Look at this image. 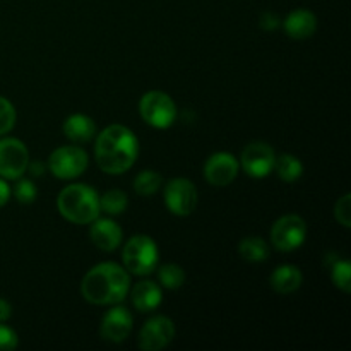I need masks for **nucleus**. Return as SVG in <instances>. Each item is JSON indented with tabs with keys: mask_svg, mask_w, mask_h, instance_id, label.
<instances>
[{
	"mask_svg": "<svg viewBox=\"0 0 351 351\" xmlns=\"http://www.w3.org/2000/svg\"><path fill=\"white\" fill-rule=\"evenodd\" d=\"M331 269V280L335 283V287H338L339 290H343L345 293H350L351 291V283H350V278H351V264L350 261L346 259H336L335 263L329 266Z\"/></svg>",
	"mask_w": 351,
	"mask_h": 351,
	"instance_id": "b1692460",
	"label": "nucleus"
},
{
	"mask_svg": "<svg viewBox=\"0 0 351 351\" xmlns=\"http://www.w3.org/2000/svg\"><path fill=\"white\" fill-rule=\"evenodd\" d=\"M175 338V324L165 315H154L139 332V348L144 351H160L167 348Z\"/></svg>",
	"mask_w": 351,
	"mask_h": 351,
	"instance_id": "9b49d317",
	"label": "nucleus"
},
{
	"mask_svg": "<svg viewBox=\"0 0 351 351\" xmlns=\"http://www.w3.org/2000/svg\"><path fill=\"white\" fill-rule=\"evenodd\" d=\"M57 209L62 218L75 225H91L101 213L98 192L86 184H71L62 189Z\"/></svg>",
	"mask_w": 351,
	"mask_h": 351,
	"instance_id": "7ed1b4c3",
	"label": "nucleus"
},
{
	"mask_svg": "<svg viewBox=\"0 0 351 351\" xmlns=\"http://www.w3.org/2000/svg\"><path fill=\"white\" fill-rule=\"evenodd\" d=\"M10 315H12V307H10L9 302L0 298V322L9 321Z\"/></svg>",
	"mask_w": 351,
	"mask_h": 351,
	"instance_id": "2f4dec72",
	"label": "nucleus"
},
{
	"mask_svg": "<svg viewBox=\"0 0 351 351\" xmlns=\"http://www.w3.org/2000/svg\"><path fill=\"white\" fill-rule=\"evenodd\" d=\"M273 170L276 171L280 180L287 182V184H293L304 175V165L293 154H281L274 160Z\"/></svg>",
	"mask_w": 351,
	"mask_h": 351,
	"instance_id": "6ab92c4d",
	"label": "nucleus"
},
{
	"mask_svg": "<svg viewBox=\"0 0 351 351\" xmlns=\"http://www.w3.org/2000/svg\"><path fill=\"white\" fill-rule=\"evenodd\" d=\"M19 345V338H17L16 331L3 322H0V351H12Z\"/></svg>",
	"mask_w": 351,
	"mask_h": 351,
	"instance_id": "cd10ccee",
	"label": "nucleus"
},
{
	"mask_svg": "<svg viewBox=\"0 0 351 351\" xmlns=\"http://www.w3.org/2000/svg\"><path fill=\"white\" fill-rule=\"evenodd\" d=\"M127 204H129L127 194L123 191H119V189L106 191L105 194L99 197V208H101V211H105L106 215L110 216L122 215L127 209Z\"/></svg>",
	"mask_w": 351,
	"mask_h": 351,
	"instance_id": "4be33fe9",
	"label": "nucleus"
},
{
	"mask_svg": "<svg viewBox=\"0 0 351 351\" xmlns=\"http://www.w3.org/2000/svg\"><path fill=\"white\" fill-rule=\"evenodd\" d=\"M307 239V223L298 215H287L276 219L271 228V243L280 252L300 249Z\"/></svg>",
	"mask_w": 351,
	"mask_h": 351,
	"instance_id": "0eeeda50",
	"label": "nucleus"
},
{
	"mask_svg": "<svg viewBox=\"0 0 351 351\" xmlns=\"http://www.w3.org/2000/svg\"><path fill=\"white\" fill-rule=\"evenodd\" d=\"M33 177H43V173L47 171V165L43 161H33V163H27V170Z\"/></svg>",
	"mask_w": 351,
	"mask_h": 351,
	"instance_id": "c756f323",
	"label": "nucleus"
},
{
	"mask_svg": "<svg viewBox=\"0 0 351 351\" xmlns=\"http://www.w3.org/2000/svg\"><path fill=\"white\" fill-rule=\"evenodd\" d=\"M271 287L280 295H291L304 283V274L293 264H283L273 271L269 280Z\"/></svg>",
	"mask_w": 351,
	"mask_h": 351,
	"instance_id": "a211bd4d",
	"label": "nucleus"
},
{
	"mask_svg": "<svg viewBox=\"0 0 351 351\" xmlns=\"http://www.w3.org/2000/svg\"><path fill=\"white\" fill-rule=\"evenodd\" d=\"M161 287L168 290H178L185 281V271L178 264H163L158 271Z\"/></svg>",
	"mask_w": 351,
	"mask_h": 351,
	"instance_id": "5701e85b",
	"label": "nucleus"
},
{
	"mask_svg": "<svg viewBox=\"0 0 351 351\" xmlns=\"http://www.w3.org/2000/svg\"><path fill=\"white\" fill-rule=\"evenodd\" d=\"M240 163L232 153H215L204 165V177L215 187H226L237 178Z\"/></svg>",
	"mask_w": 351,
	"mask_h": 351,
	"instance_id": "ddd939ff",
	"label": "nucleus"
},
{
	"mask_svg": "<svg viewBox=\"0 0 351 351\" xmlns=\"http://www.w3.org/2000/svg\"><path fill=\"white\" fill-rule=\"evenodd\" d=\"M197 189L187 178H173L165 187V204L171 215L180 218L191 216L197 208Z\"/></svg>",
	"mask_w": 351,
	"mask_h": 351,
	"instance_id": "6e6552de",
	"label": "nucleus"
},
{
	"mask_svg": "<svg viewBox=\"0 0 351 351\" xmlns=\"http://www.w3.org/2000/svg\"><path fill=\"white\" fill-rule=\"evenodd\" d=\"M88 153L81 146H62L50 154L48 168L60 180H74L88 170Z\"/></svg>",
	"mask_w": 351,
	"mask_h": 351,
	"instance_id": "423d86ee",
	"label": "nucleus"
},
{
	"mask_svg": "<svg viewBox=\"0 0 351 351\" xmlns=\"http://www.w3.org/2000/svg\"><path fill=\"white\" fill-rule=\"evenodd\" d=\"M335 218L339 225H343L345 228L351 226V195L346 194L336 202L335 206Z\"/></svg>",
	"mask_w": 351,
	"mask_h": 351,
	"instance_id": "bb28decb",
	"label": "nucleus"
},
{
	"mask_svg": "<svg viewBox=\"0 0 351 351\" xmlns=\"http://www.w3.org/2000/svg\"><path fill=\"white\" fill-rule=\"evenodd\" d=\"M29 163V153L23 141L16 137L0 139V177L17 180L23 177Z\"/></svg>",
	"mask_w": 351,
	"mask_h": 351,
	"instance_id": "1a4fd4ad",
	"label": "nucleus"
},
{
	"mask_svg": "<svg viewBox=\"0 0 351 351\" xmlns=\"http://www.w3.org/2000/svg\"><path fill=\"white\" fill-rule=\"evenodd\" d=\"M239 254L247 263H263L269 257V245L261 237H247L239 243Z\"/></svg>",
	"mask_w": 351,
	"mask_h": 351,
	"instance_id": "aec40b11",
	"label": "nucleus"
},
{
	"mask_svg": "<svg viewBox=\"0 0 351 351\" xmlns=\"http://www.w3.org/2000/svg\"><path fill=\"white\" fill-rule=\"evenodd\" d=\"M134 328V319L129 308L115 304L101 319L99 335L110 343H122L129 338Z\"/></svg>",
	"mask_w": 351,
	"mask_h": 351,
	"instance_id": "f8f14e48",
	"label": "nucleus"
},
{
	"mask_svg": "<svg viewBox=\"0 0 351 351\" xmlns=\"http://www.w3.org/2000/svg\"><path fill=\"white\" fill-rule=\"evenodd\" d=\"M283 26L291 40H307L317 29V17L311 10L297 9L288 14Z\"/></svg>",
	"mask_w": 351,
	"mask_h": 351,
	"instance_id": "2eb2a0df",
	"label": "nucleus"
},
{
	"mask_svg": "<svg viewBox=\"0 0 351 351\" xmlns=\"http://www.w3.org/2000/svg\"><path fill=\"white\" fill-rule=\"evenodd\" d=\"M139 154V141L125 125L113 123L98 134L95 158L99 170L108 175H122L132 168Z\"/></svg>",
	"mask_w": 351,
	"mask_h": 351,
	"instance_id": "f257e3e1",
	"label": "nucleus"
},
{
	"mask_svg": "<svg viewBox=\"0 0 351 351\" xmlns=\"http://www.w3.org/2000/svg\"><path fill=\"white\" fill-rule=\"evenodd\" d=\"M9 197H10V187L7 185L5 178L0 177V208L7 204Z\"/></svg>",
	"mask_w": 351,
	"mask_h": 351,
	"instance_id": "7c9ffc66",
	"label": "nucleus"
},
{
	"mask_svg": "<svg viewBox=\"0 0 351 351\" xmlns=\"http://www.w3.org/2000/svg\"><path fill=\"white\" fill-rule=\"evenodd\" d=\"M130 298H132V305L136 307V311L139 312H153L156 311L161 305L163 300V293H161L160 285H156L154 281L144 280L139 281L132 287V290H129Z\"/></svg>",
	"mask_w": 351,
	"mask_h": 351,
	"instance_id": "dca6fc26",
	"label": "nucleus"
},
{
	"mask_svg": "<svg viewBox=\"0 0 351 351\" xmlns=\"http://www.w3.org/2000/svg\"><path fill=\"white\" fill-rule=\"evenodd\" d=\"M259 24L264 31H274L276 27H280L281 19L274 12H264L263 16H261Z\"/></svg>",
	"mask_w": 351,
	"mask_h": 351,
	"instance_id": "c85d7f7f",
	"label": "nucleus"
},
{
	"mask_svg": "<svg viewBox=\"0 0 351 351\" xmlns=\"http://www.w3.org/2000/svg\"><path fill=\"white\" fill-rule=\"evenodd\" d=\"M64 134L74 144H86L96 136V123L84 113H72L64 122Z\"/></svg>",
	"mask_w": 351,
	"mask_h": 351,
	"instance_id": "f3484780",
	"label": "nucleus"
},
{
	"mask_svg": "<svg viewBox=\"0 0 351 351\" xmlns=\"http://www.w3.org/2000/svg\"><path fill=\"white\" fill-rule=\"evenodd\" d=\"M276 154L274 149L266 143H250L243 147L242 156L239 163L242 165L243 171L252 178H264L273 171Z\"/></svg>",
	"mask_w": 351,
	"mask_h": 351,
	"instance_id": "9d476101",
	"label": "nucleus"
},
{
	"mask_svg": "<svg viewBox=\"0 0 351 351\" xmlns=\"http://www.w3.org/2000/svg\"><path fill=\"white\" fill-rule=\"evenodd\" d=\"M141 119L154 129H168L177 119V105L163 91H149L139 101Z\"/></svg>",
	"mask_w": 351,
	"mask_h": 351,
	"instance_id": "39448f33",
	"label": "nucleus"
},
{
	"mask_svg": "<svg viewBox=\"0 0 351 351\" xmlns=\"http://www.w3.org/2000/svg\"><path fill=\"white\" fill-rule=\"evenodd\" d=\"M161 184H163V178L158 171L143 170L134 178V191L143 195V197H147V195L156 194L161 189Z\"/></svg>",
	"mask_w": 351,
	"mask_h": 351,
	"instance_id": "412c9836",
	"label": "nucleus"
},
{
	"mask_svg": "<svg viewBox=\"0 0 351 351\" xmlns=\"http://www.w3.org/2000/svg\"><path fill=\"white\" fill-rule=\"evenodd\" d=\"M129 271L117 263H101L82 278L81 293L93 305H115L129 295Z\"/></svg>",
	"mask_w": 351,
	"mask_h": 351,
	"instance_id": "f03ea898",
	"label": "nucleus"
},
{
	"mask_svg": "<svg viewBox=\"0 0 351 351\" xmlns=\"http://www.w3.org/2000/svg\"><path fill=\"white\" fill-rule=\"evenodd\" d=\"M123 267L134 276H146L158 267L160 250L156 242L147 235H136L129 239L122 252Z\"/></svg>",
	"mask_w": 351,
	"mask_h": 351,
	"instance_id": "20e7f679",
	"label": "nucleus"
},
{
	"mask_svg": "<svg viewBox=\"0 0 351 351\" xmlns=\"http://www.w3.org/2000/svg\"><path fill=\"white\" fill-rule=\"evenodd\" d=\"M14 125H16V108L9 99L0 96V136L10 132Z\"/></svg>",
	"mask_w": 351,
	"mask_h": 351,
	"instance_id": "a878e982",
	"label": "nucleus"
},
{
	"mask_svg": "<svg viewBox=\"0 0 351 351\" xmlns=\"http://www.w3.org/2000/svg\"><path fill=\"white\" fill-rule=\"evenodd\" d=\"M91 242L103 252H113L122 243V228L110 218H96L89 230Z\"/></svg>",
	"mask_w": 351,
	"mask_h": 351,
	"instance_id": "4468645a",
	"label": "nucleus"
},
{
	"mask_svg": "<svg viewBox=\"0 0 351 351\" xmlns=\"http://www.w3.org/2000/svg\"><path fill=\"white\" fill-rule=\"evenodd\" d=\"M14 194V197L17 199V202L21 204H33L34 199H36L38 191L36 185L33 184L27 178H17L16 185H14V191H10Z\"/></svg>",
	"mask_w": 351,
	"mask_h": 351,
	"instance_id": "393cba45",
	"label": "nucleus"
}]
</instances>
